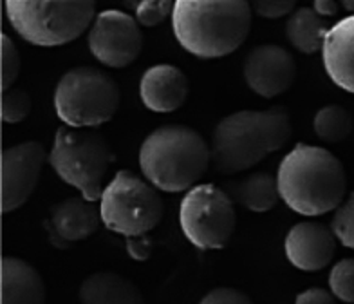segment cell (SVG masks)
Segmentation results:
<instances>
[{
    "instance_id": "cell-26",
    "label": "cell",
    "mask_w": 354,
    "mask_h": 304,
    "mask_svg": "<svg viewBox=\"0 0 354 304\" xmlns=\"http://www.w3.org/2000/svg\"><path fill=\"white\" fill-rule=\"evenodd\" d=\"M20 73V55L8 35H2V91L11 89Z\"/></svg>"
},
{
    "instance_id": "cell-11",
    "label": "cell",
    "mask_w": 354,
    "mask_h": 304,
    "mask_svg": "<svg viewBox=\"0 0 354 304\" xmlns=\"http://www.w3.org/2000/svg\"><path fill=\"white\" fill-rule=\"evenodd\" d=\"M47 152L42 143L26 141L2 152V212L19 211L38 185Z\"/></svg>"
},
{
    "instance_id": "cell-7",
    "label": "cell",
    "mask_w": 354,
    "mask_h": 304,
    "mask_svg": "<svg viewBox=\"0 0 354 304\" xmlns=\"http://www.w3.org/2000/svg\"><path fill=\"white\" fill-rule=\"evenodd\" d=\"M122 93L107 73L96 67H75L62 76L55 89V111L64 125L94 129L120 109Z\"/></svg>"
},
{
    "instance_id": "cell-25",
    "label": "cell",
    "mask_w": 354,
    "mask_h": 304,
    "mask_svg": "<svg viewBox=\"0 0 354 304\" xmlns=\"http://www.w3.org/2000/svg\"><path fill=\"white\" fill-rule=\"evenodd\" d=\"M172 0H141L134 10V17L143 28H156L172 15Z\"/></svg>"
},
{
    "instance_id": "cell-21",
    "label": "cell",
    "mask_w": 354,
    "mask_h": 304,
    "mask_svg": "<svg viewBox=\"0 0 354 304\" xmlns=\"http://www.w3.org/2000/svg\"><path fill=\"white\" fill-rule=\"evenodd\" d=\"M313 127L320 140L338 143L351 134L353 120L351 114L340 105H326L317 113Z\"/></svg>"
},
{
    "instance_id": "cell-2",
    "label": "cell",
    "mask_w": 354,
    "mask_h": 304,
    "mask_svg": "<svg viewBox=\"0 0 354 304\" xmlns=\"http://www.w3.org/2000/svg\"><path fill=\"white\" fill-rule=\"evenodd\" d=\"M280 199L293 212L317 217L344 203L347 176L344 165L324 147L299 143L280 161L277 172Z\"/></svg>"
},
{
    "instance_id": "cell-15",
    "label": "cell",
    "mask_w": 354,
    "mask_h": 304,
    "mask_svg": "<svg viewBox=\"0 0 354 304\" xmlns=\"http://www.w3.org/2000/svg\"><path fill=\"white\" fill-rule=\"evenodd\" d=\"M322 60L333 84L354 94V15L345 17L329 29Z\"/></svg>"
},
{
    "instance_id": "cell-28",
    "label": "cell",
    "mask_w": 354,
    "mask_h": 304,
    "mask_svg": "<svg viewBox=\"0 0 354 304\" xmlns=\"http://www.w3.org/2000/svg\"><path fill=\"white\" fill-rule=\"evenodd\" d=\"M199 304H253L244 292L235 288H215L199 301Z\"/></svg>"
},
{
    "instance_id": "cell-9",
    "label": "cell",
    "mask_w": 354,
    "mask_h": 304,
    "mask_svg": "<svg viewBox=\"0 0 354 304\" xmlns=\"http://www.w3.org/2000/svg\"><path fill=\"white\" fill-rule=\"evenodd\" d=\"M237 223L232 197L219 187L203 183L187 192L179 206L183 234L199 250H219L228 244Z\"/></svg>"
},
{
    "instance_id": "cell-3",
    "label": "cell",
    "mask_w": 354,
    "mask_h": 304,
    "mask_svg": "<svg viewBox=\"0 0 354 304\" xmlns=\"http://www.w3.org/2000/svg\"><path fill=\"white\" fill-rule=\"evenodd\" d=\"M291 131V118L282 107L230 114L215 127L212 163L221 174L243 172L282 149Z\"/></svg>"
},
{
    "instance_id": "cell-22",
    "label": "cell",
    "mask_w": 354,
    "mask_h": 304,
    "mask_svg": "<svg viewBox=\"0 0 354 304\" xmlns=\"http://www.w3.org/2000/svg\"><path fill=\"white\" fill-rule=\"evenodd\" d=\"M329 286L335 297L354 304V259H342L329 274Z\"/></svg>"
},
{
    "instance_id": "cell-1",
    "label": "cell",
    "mask_w": 354,
    "mask_h": 304,
    "mask_svg": "<svg viewBox=\"0 0 354 304\" xmlns=\"http://www.w3.org/2000/svg\"><path fill=\"white\" fill-rule=\"evenodd\" d=\"M250 0H176L172 29L179 46L205 60L228 57L252 29Z\"/></svg>"
},
{
    "instance_id": "cell-6",
    "label": "cell",
    "mask_w": 354,
    "mask_h": 304,
    "mask_svg": "<svg viewBox=\"0 0 354 304\" xmlns=\"http://www.w3.org/2000/svg\"><path fill=\"white\" fill-rule=\"evenodd\" d=\"M114 161L107 140L93 129L60 127L55 134L49 163L62 181L75 187L88 202H100L103 179Z\"/></svg>"
},
{
    "instance_id": "cell-24",
    "label": "cell",
    "mask_w": 354,
    "mask_h": 304,
    "mask_svg": "<svg viewBox=\"0 0 354 304\" xmlns=\"http://www.w3.org/2000/svg\"><path fill=\"white\" fill-rule=\"evenodd\" d=\"M31 113V98L22 89L2 91V120L4 123H20Z\"/></svg>"
},
{
    "instance_id": "cell-33",
    "label": "cell",
    "mask_w": 354,
    "mask_h": 304,
    "mask_svg": "<svg viewBox=\"0 0 354 304\" xmlns=\"http://www.w3.org/2000/svg\"><path fill=\"white\" fill-rule=\"evenodd\" d=\"M342 4L345 6V10L354 15V0H342Z\"/></svg>"
},
{
    "instance_id": "cell-10",
    "label": "cell",
    "mask_w": 354,
    "mask_h": 304,
    "mask_svg": "<svg viewBox=\"0 0 354 304\" xmlns=\"http://www.w3.org/2000/svg\"><path fill=\"white\" fill-rule=\"evenodd\" d=\"M88 49L103 66L114 69L131 66L143 49L140 24L125 11H102L88 31Z\"/></svg>"
},
{
    "instance_id": "cell-20",
    "label": "cell",
    "mask_w": 354,
    "mask_h": 304,
    "mask_svg": "<svg viewBox=\"0 0 354 304\" xmlns=\"http://www.w3.org/2000/svg\"><path fill=\"white\" fill-rule=\"evenodd\" d=\"M233 197L250 212L262 214L279 203V183L271 174L255 172L233 187Z\"/></svg>"
},
{
    "instance_id": "cell-18",
    "label": "cell",
    "mask_w": 354,
    "mask_h": 304,
    "mask_svg": "<svg viewBox=\"0 0 354 304\" xmlns=\"http://www.w3.org/2000/svg\"><path fill=\"white\" fill-rule=\"evenodd\" d=\"M78 297L80 304H145L140 288L114 271L88 276L80 286Z\"/></svg>"
},
{
    "instance_id": "cell-14",
    "label": "cell",
    "mask_w": 354,
    "mask_h": 304,
    "mask_svg": "<svg viewBox=\"0 0 354 304\" xmlns=\"http://www.w3.org/2000/svg\"><path fill=\"white\" fill-rule=\"evenodd\" d=\"M187 75L179 67L170 64H158L145 71L140 82V98L152 113H174L187 102Z\"/></svg>"
},
{
    "instance_id": "cell-8",
    "label": "cell",
    "mask_w": 354,
    "mask_h": 304,
    "mask_svg": "<svg viewBox=\"0 0 354 304\" xmlns=\"http://www.w3.org/2000/svg\"><path fill=\"white\" fill-rule=\"evenodd\" d=\"M165 205L158 188L131 170H120L100 199L102 223L125 238L149 234L161 223Z\"/></svg>"
},
{
    "instance_id": "cell-13",
    "label": "cell",
    "mask_w": 354,
    "mask_h": 304,
    "mask_svg": "<svg viewBox=\"0 0 354 304\" xmlns=\"http://www.w3.org/2000/svg\"><path fill=\"white\" fill-rule=\"evenodd\" d=\"M284 252L288 261L297 270H324L335 258L336 235L333 229L322 223L302 221L286 235Z\"/></svg>"
},
{
    "instance_id": "cell-16",
    "label": "cell",
    "mask_w": 354,
    "mask_h": 304,
    "mask_svg": "<svg viewBox=\"0 0 354 304\" xmlns=\"http://www.w3.org/2000/svg\"><path fill=\"white\" fill-rule=\"evenodd\" d=\"M49 225L67 243H78L98 230L102 215L100 211L85 197H69L51 208Z\"/></svg>"
},
{
    "instance_id": "cell-5",
    "label": "cell",
    "mask_w": 354,
    "mask_h": 304,
    "mask_svg": "<svg viewBox=\"0 0 354 304\" xmlns=\"http://www.w3.org/2000/svg\"><path fill=\"white\" fill-rule=\"evenodd\" d=\"M11 28L38 47L66 46L96 19V0H6Z\"/></svg>"
},
{
    "instance_id": "cell-27",
    "label": "cell",
    "mask_w": 354,
    "mask_h": 304,
    "mask_svg": "<svg viewBox=\"0 0 354 304\" xmlns=\"http://www.w3.org/2000/svg\"><path fill=\"white\" fill-rule=\"evenodd\" d=\"M299 0H250L252 10L264 19H282L295 10Z\"/></svg>"
},
{
    "instance_id": "cell-30",
    "label": "cell",
    "mask_w": 354,
    "mask_h": 304,
    "mask_svg": "<svg viewBox=\"0 0 354 304\" xmlns=\"http://www.w3.org/2000/svg\"><path fill=\"white\" fill-rule=\"evenodd\" d=\"M295 304H336L333 292H327L324 288H309L297 295Z\"/></svg>"
},
{
    "instance_id": "cell-17",
    "label": "cell",
    "mask_w": 354,
    "mask_h": 304,
    "mask_svg": "<svg viewBox=\"0 0 354 304\" xmlns=\"http://www.w3.org/2000/svg\"><path fill=\"white\" fill-rule=\"evenodd\" d=\"M2 304H46V285L33 265L19 258L2 259Z\"/></svg>"
},
{
    "instance_id": "cell-23",
    "label": "cell",
    "mask_w": 354,
    "mask_h": 304,
    "mask_svg": "<svg viewBox=\"0 0 354 304\" xmlns=\"http://www.w3.org/2000/svg\"><path fill=\"white\" fill-rule=\"evenodd\" d=\"M331 229L344 247L354 250V192L336 208Z\"/></svg>"
},
{
    "instance_id": "cell-4",
    "label": "cell",
    "mask_w": 354,
    "mask_h": 304,
    "mask_svg": "<svg viewBox=\"0 0 354 304\" xmlns=\"http://www.w3.org/2000/svg\"><path fill=\"white\" fill-rule=\"evenodd\" d=\"M212 163V147L187 125H165L150 132L140 149L145 179L163 192H188Z\"/></svg>"
},
{
    "instance_id": "cell-32",
    "label": "cell",
    "mask_w": 354,
    "mask_h": 304,
    "mask_svg": "<svg viewBox=\"0 0 354 304\" xmlns=\"http://www.w3.org/2000/svg\"><path fill=\"white\" fill-rule=\"evenodd\" d=\"M44 226H46L47 235H49V243H51L53 247L58 248V250H67V248L71 247V243H67L66 239H62L60 235H58V232H56V230L49 225V221H46V223H44Z\"/></svg>"
},
{
    "instance_id": "cell-12",
    "label": "cell",
    "mask_w": 354,
    "mask_h": 304,
    "mask_svg": "<svg viewBox=\"0 0 354 304\" xmlns=\"http://www.w3.org/2000/svg\"><path fill=\"white\" fill-rule=\"evenodd\" d=\"M297 64L293 55L280 46L264 44L253 47L244 62L248 87L262 98H275L293 85Z\"/></svg>"
},
{
    "instance_id": "cell-31",
    "label": "cell",
    "mask_w": 354,
    "mask_h": 304,
    "mask_svg": "<svg viewBox=\"0 0 354 304\" xmlns=\"http://www.w3.org/2000/svg\"><path fill=\"white\" fill-rule=\"evenodd\" d=\"M315 11L320 17H335L338 13V4L336 0H315Z\"/></svg>"
},
{
    "instance_id": "cell-19",
    "label": "cell",
    "mask_w": 354,
    "mask_h": 304,
    "mask_svg": "<svg viewBox=\"0 0 354 304\" xmlns=\"http://www.w3.org/2000/svg\"><path fill=\"white\" fill-rule=\"evenodd\" d=\"M329 26L311 8H300L289 17L286 24V35L291 46L304 55L322 51L326 44Z\"/></svg>"
},
{
    "instance_id": "cell-29",
    "label": "cell",
    "mask_w": 354,
    "mask_h": 304,
    "mask_svg": "<svg viewBox=\"0 0 354 304\" xmlns=\"http://www.w3.org/2000/svg\"><path fill=\"white\" fill-rule=\"evenodd\" d=\"M152 250H154V241L149 234L127 238V252L134 261H147L152 256Z\"/></svg>"
}]
</instances>
